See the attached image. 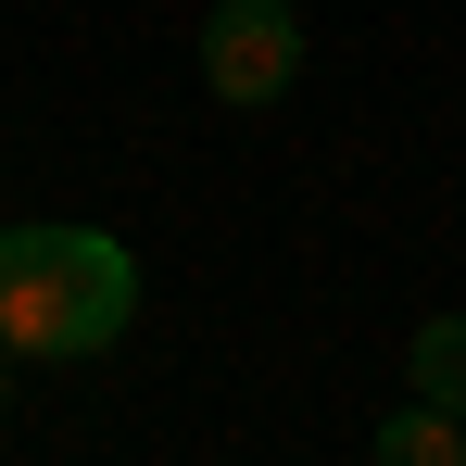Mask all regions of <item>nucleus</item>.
<instances>
[{"label":"nucleus","mask_w":466,"mask_h":466,"mask_svg":"<svg viewBox=\"0 0 466 466\" xmlns=\"http://www.w3.org/2000/svg\"><path fill=\"white\" fill-rule=\"evenodd\" d=\"M139 315V252L114 228H0V340L25 366H88Z\"/></svg>","instance_id":"f257e3e1"},{"label":"nucleus","mask_w":466,"mask_h":466,"mask_svg":"<svg viewBox=\"0 0 466 466\" xmlns=\"http://www.w3.org/2000/svg\"><path fill=\"white\" fill-rule=\"evenodd\" d=\"M202 88L228 114H265L303 88V13L290 0H215L202 13Z\"/></svg>","instance_id":"f03ea898"},{"label":"nucleus","mask_w":466,"mask_h":466,"mask_svg":"<svg viewBox=\"0 0 466 466\" xmlns=\"http://www.w3.org/2000/svg\"><path fill=\"white\" fill-rule=\"evenodd\" d=\"M379 466H466V416L416 390L403 416H379Z\"/></svg>","instance_id":"7ed1b4c3"},{"label":"nucleus","mask_w":466,"mask_h":466,"mask_svg":"<svg viewBox=\"0 0 466 466\" xmlns=\"http://www.w3.org/2000/svg\"><path fill=\"white\" fill-rule=\"evenodd\" d=\"M403 379L429 390V403H454V416H466V315H429V328L403 340Z\"/></svg>","instance_id":"20e7f679"},{"label":"nucleus","mask_w":466,"mask_h":466,"mask_svg":"<svg viewBox=\"0 0 466 466\" xmlns=\"http://www.w3.org/2000/svg\"><path fill=\"white\" fill-rule=\"evenodd\" d=\"M13 366H25V353H13V340H0V403H13Z\"/></svg>","instance_id":"39448f33"}]
</instances>
